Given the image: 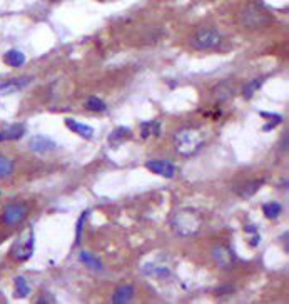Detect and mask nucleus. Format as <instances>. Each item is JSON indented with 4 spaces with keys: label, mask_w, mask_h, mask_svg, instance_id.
Instances as JSON below:
<instances>
[{
    "label": "nucleus",
    "mask_w": 289,
    "mask_h": 304,
    "mask_svg": "<svg viewBox=\"0 0 289 304\" xmlns=\"http://www.w3.org/2000/svg\"><path fill=\"white\" fill-rule=\"evenodd\" d=\"M146 167L151 172L159 174V176L167 177V179H172L176 176V167H174V164L169 161H149V162H146Z\"/></svg>",
    "instance_id": "obj_7"
},
{
    "label": "nucleus",
    "mask_w": 289,
    "mask_h": 304,
    "mask_svg": "<svg viewBox=\"0 0 289 304\" xmlns=\"http://www.w3.org/2000/svg\"><path fill=\"white\" fill-rule=\"evenodd\" d=\"M144 271H146V274H149V276H169V274H171L169 269L162 266H156V264H146Z\"/></svg>",
    "instance_id": "obj_23"
},
{
    "label": "nucleus",
    "mask_w": 289,
    "mask_h": 304,
    "mask_svg": "<svg viewBox=\"0 0 289 304\" xmlns=\"http://www.w3.org/2000/svg\"><path fill=\"white\" fill-rule=\"evenodd\" d=\"M202 144L204 137L197 129L186 127L174 136V146H176V151L181 156H191V154L197 152Z\"/></svg>",
    "instance_id": "obj_1"
},
{
    "label": "nucleus",
    "mask_w": 289,
    "mask_h": 304,
    "mask_svg": "<svg viewBox=\"0 0 289 304\" xmlns=\"http://www.w3.org/2000/svg\"><path fill=\"white\" fill-rule=\"evenodd\" d=\"M261 84H262V79H257V81H254V82L249 84V86L244 89V97H246V99L252 97V94L256 92L259 87H261Z\"/></svg>",
    "instance_id": "obj_24"
},
{
    "label": "nucleus",
    "mask_w": 289,
    "mask_h": 304,
    "mask_svg": "<svg viewBox=\"0 0 289 304\" xmlns=\"http://www.w3.org/2000/svg\"><path fill=\"white\" fill-rule=\"evenodd\" d=\"M134 297V287L131 284H122L116 289V292L112 294V302L114 304H127L131 302Z\"/></svg>",
    "instance_id": "obj_10"
},
{
    "label": "nucleus",
    "mask_w": 289,
    "mask_h": 304,
    "mask_svg": "<svg viewBox=\"0 0 289 304\" xmlns=\"http://www.w3.org/2000/svg\"><path fill=\"white\" fill-rule=\"evenodd\" d=\"M29 147H31V151H34V152L44 154V152H51V151H54V149H57V144L46 136H36V137L31 139Z\"/></svg>",
    "instance_id": "obj_9"
},
{
    "label": "nucleus",
    "mask_w": 289,
    "mask_h": 304,
    "mask_svg": "<svg viewBox=\"0 0 289 304\" xmlns=\"http://www.w3.org/2000/svg\"><path fill=\"white\" fill-rule=\"evenodd\" d=\"M34 244H36V237H34V232H31L26 241H17L14 244L12 257L16 261H27L34 252Z\"/></svg>",
    "instance_id": "obj_5"
},
{
    "label": "nucleus",
    "mask_w": 289,
    "mask_h": 304,
    "mask_svg": "<svg viewBox=\"0 0 289 304\" xmlns=\"http://www.w3.org/2000/svg\"><path fill=\"white\" fill-rule=\"evenodd\" d=\"M132 137V132L129 131L127 127H117L109 134V146L111 147H117L119 144H122L124 141Z\"/></svg>",
    "instance_id": "obj_12"
},
{
    "label": "nucleus",
    "mask_w": 289,
    "mask_h": 304,
    "mask_svg": "<svg viewBox=\"0 0 289 304\" xmlns=\"http://www.w3.org/2000/svg\"><path fill=\"white\" fill-rule=\"evenodd\" d=\"M89 216L87 211L82 212V216L79 217V224H77V237H76V242L81 241V236H82V229H84V222H86V217Z\"/></svg>",
    "instance_id": "obj_25"
},
{
    "label": "nucleus",
    "mask_w": 289,
    "mask_h": 304,
    "mask_svg": "<svg viewBox=\"0 0 289 304\" xmlns=\"http://www.w3.org/2000/svg\"><path fill=\"white\" fill-rule=\"evenodd\" d=\"M31 82H32L31 77H21V79H14V81L4 82L2 86H0V96H6V94H12V92L19 91V89L27 87Z\"/></svg>",
    "instance_id": "obj_11"
},
{
    "label": "nucleus",
    "mask_w": 289,
    "mask_h": 304,
    "mask_svg": "<svg viewBox=\"0 0 289 304\" xmlns=\"http://www.w3.org/2000/svg\"><path fill=\"white\" fill-rule=\"evenodd\" d=\"M26 132V126L24 124H14V126L7 127L4 132H0V142L2 141H17L21 139Z\"/></svg>",
    "instance_id": "obj_14"
},
{
    "label": "nucleus",
    "mask_w": 289,
    "mask_h": 304,
    "mask_svg": "<svg viewBox=\"0 0 289 304\" xmlns=\"http://www.w3.org/2000/svg\"><path fill=\"white\" fill-rule=\"evenodd\" d=\"M79 257H81V261H82L84 264H86L87 267H91L92 271L101 272L102 269H104L102 262H101V259H99L97 256H94L92 252H89V251H82L81 254H79Z\"/></svg>",
    "instance_id": "obj_15"
},
{
    "label": "nucleus",
    "mask_w": 289,
    "mask_h": 304,
    "mask_svg": "<svg viewBox=\"0 0 289 304\" xmlns=\"http://www.w3.org/2000/svg\"><path fill=\"white\" fill-rule=\"evenodd\" d=\"M259 114H261V117L269 119V121H276V122H279V124L282 122V117H281V116H277V114H271V112H266V111H261Z\"/></svg>",
    "instance_id": "obj_26"
},
{
    "label": "nucleus",
    "mask_w": 289,
    "mask_h": 304,
    "mask_svg": "<svg viewBox=\"0 0 289 304\" xmlns=\"http://www.w3.org/2000/svg\"><path fill=\"white\" fill-rule=\"evenodd\" d=\"M27 207L24 204H11L6 207V211L2 214V219L7 226H16V224L22 222L27 217Z\"/></svg>",
    "instance_id": "obj_6"
},
{
    "label": "nucleus",
    "mask_w": 289,
    "mask_h": 304,
    "mask_svg": "<svg viewBox=\"0 0 289 304\" xmlns=\"http://www.w3.org/2000/svg\"><path fill=\"white\" fill-rule=\"evenodd\" d=\"M257 242H259V236H257V232H256V234H254V237H252V241H251V246L256 247Z\"/></svg>",
    "instance_id": "obj_27"
},
{
    "label": "nucleus",
    "mask_w": 289,
    "mask_h": 304,
    "mask_svg": "<svg viewBox=\"0 0 289 304\" xmlns=\"http://www.w3.org/2000/svg\"><path fill=\"white\" fill-rule=\"evenodd\" d=\"M262 186V181H252V182H247L239 189V196L241 197H251L254 194L257 192V189Z\"/></svg>",
    "instance_id": "obj_18"
},
{
    "label": "nucleus",
    "mask_w": 289,
    "mask_h": 304,
    "mask_svg": "<svg viewBox=\"0 0 289 304\" xmlns=\"http://www.w3.org/2000/svg\"><path fill=\"white\" fill-rule=\"evenodd\" d=\"M262 212L267 219H276L281 214V204L277 202H267L262 206Z\"/></svg>",
    "instance_id": "obj_21"
},
{
    "label": "nucleus",
    "mask_w": 289,
    "mask_h": 304,
    "mask_svg": "<svg viewBox=\"0 0 289 304\" xmlns=\"http://www.w3.org/2000/svg\"><path fill=\"white\" fill-rule=\"evenodd\" d=\"M14 172V162L9 157L0 156V179L12 176Z\"/></svg>",
    "instance_id": "obj_22"
},
{
    "label": "nucleus",
    "mask_w": 289,
    "mask_h": 304,
    "mask_svg": "<svg viewBox=\"0 0 289 304\" xmlns=\"http://www.w3.org/2000/svg\"><path fill=\"white\" fill-rule=\"evenodd\" d=\"M256 226H246V232H249V234H256Z\"/></svg>",
    "instance_id": "obj_28"
},
{
    "label": "nucleus",
    "mask_w": 289,
    "mask_h": 304,
    "mask_svg": "<svg viewBox=\"0 0 289 304\" xmlns=\"http://www.w3.org/2000/svg\"><path fill=\"white\" fill-rule=\"evenodd\" d=\"M66 126L71 129L72 132L79 134V136L86 137V139H91L94 136V129L87 124H82V122H77L74 119H66Z\"/></svg>",
    "instance_id": "obj_13"
},
{
    "label": "nucleus",
    "mask_w": 289,
    "mask_h": 304,
    "mask_svg": "<svg viewBox=\"0 0 289 304\" xmlns=\"http://www.w3.org/2000/svg\"><path fill=\"white\" fill-rule=\"evenodd\" d=\"M241 22H242L244 27L257 31V29H262V27L269 26V22H271V16H269L264 9L251 4V6H247L241 12Z\"/></svg>",
    "instance_id": "obj_3"
},
{
    "label": "nucleus",
    "mask_w": 289,
    "mask_h": 304,
    "mask_svg": "<svg viewBox=\"0 0 289 304\" xmlns=\"http://www.w3.org/2000/svg\"><path fill=\"white\" fill-rule=\"evenodd\" d=\"M4 62L11 67H22L26 64V56L19 51H9L6 56H4Z\"/></svg>",
    "instance_id": "obj_17"
},
{
    "label": "nucleus",
    "mask_w": 289,
    "mask_h": 304,
    "mask_svg": "<svg viewBox=\"0 0 289 304\" xmlns=\"http://www.w3.org/2000/svg\"><path fill=\"white\" fill-rule=\"evenodd\" d=\"M16 294L19 297H27L29 294H31V287H29L27 279L24 276L16 277Z\"/></svg>",
    "instance_id": "obj_19"
},
{
    "label": "nucleus",
    "mask_w": 289,
    "mask_h": 304,
    "mask_svg": "<svg viewBox=\"0 0 289 304\" xmlns=\"http://www.w3.org/2000/svg\"><path fill=\"white\" fill-rule=\"evenodd\" d=\"M221 41H222V36L217 29L202 27L196 32V36H194V39H192V44L196 49H202V51H206V49H216L219 44H221Z\"/></svg>",
    "instance_id": "obj_4"
},
{
    "label": "nucleus",
    "mask_w": 289,
    "mask_h": 304,
    "mask_svg": "<svg viewBox=\"0 0 289 304\" xmlns=\"http://www.w3.org/2000/svg\"><path fill=\"white\" fill-rule=\"evenodd\" d=\"M212 257L214 261H216L217 266H221L224 269L231 267L234 262H236V256L232 254L231 249L224 247V246H216L212 251Z\"/></svg>",
    "instance_id": "obj_8"
},
{
    "label": "nucleus",
    "mask_w": 289,
    "mask_h": 304,
    "mask_svg": "<svg viewBox=\"0 0 289 304\" xmlns=\"http://www.w3.org/2000/svg\"><path fill=\"white\" fill-rule=\"evenodd\" d=\"M159 134H161V122L149 121V122L141 124V136H142V139L157 137Z\"/></svg>",
    "instance_id": "obj_16"
},
{
    "label": "nucleus",
    "mask_w": 289,
    "mask_h": 304,
    "mask_svg": "<svg viewBox=\"0 0 289 304\" xmlns=\"http://www.w3.org/2000/svg\"><path fill=\"white\" fill-rule=\"evenodd\" d=\"M86 107L89 109V111H92V112H104V111H106V109H107L106 102H104L102 99L96 97V96H92V97H89V99H87Z\"/></svg>",
    "instance_id": "obj_20"
},
{
    "label": "nucleus",
    "mask_w": 289,
    "mask_h": 304,
    "mask_svg": "<svg viewBox=\"0 0 289 304\" xmlns=\"http://www.w3.org/2000/svg\"><path fill=\"white\" fill-rule=\"evenodd\" d=\"M201 224H202V219L199 216V212L187 207L181 209V211L172 217L174 231L181 234V236H194V234H197Z\"/></svg>",
    "instance_id": "obj_2"
}]
</instances>
